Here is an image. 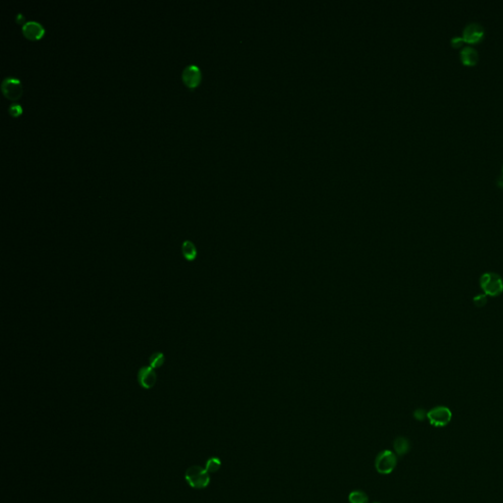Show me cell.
Masks as SVG:
<instances>
[{
    "mask_svg": "<svg viewBox=\"0 0 503 503\" xmlns=\"http://www.w3.org/2000/svg\"><path fill=\"white\" fill-rule=\"evenodd\" d=\"M185 480L187 484L193 488L203 489L209 485L210 477L206 469L195 465L186 470Z\"/></svg>",
    "mask_w": 503,
    "mask_h": 503,
    "instance_id": "6da1fadb",
    "label": "cell"
},
{
    "mask_svg": "<svg viewBox=\"0 0 503 503\" xmlns=\"http://www.w3.org/2000/svg\"><path fill=\"white\" fill-rule=\"evenodd\" d=\"M480 285L486 296L497 297L503 292V279L494 272L484 273L480 279Z\"/></svg>",
    "mask_w": 503,
    "mask_h": 503,
    "instance_id": "7a4b0ae2",
    "label": "cell"
},
{
    "mask_svg": "<svg viewBox=\"0 0 503 503\" xmlns=\"http://www.w3.org/2000/svg\"><path fill=\"white\" fill-rule=\"evenodd\" d=\"M427 418L432 426L443 428L451 422L452 413L450 409L445 406H436L428 412Z\"/></svg>",
    "mask_w": 503,
    "mask_h": 503,
    "instance_id": "3957f363",
    "label": "cell"
},
{
    "mask_svg": "<svg viewBox=\"0 0 503 503\" xmlns=\"http://www.w3.org/2000/svg\"><path fill=\"white\" fill-rule=\"evenodd\" d=\"M397 465L396 454L390 450L381 452L376 459V469L382 475H388L393 472Z\"/></svg>",
    "mask_w": 503,
    "mask_h": 503,
    "instance_id": "277c9868",
    "label": "cell"
},
{
    "mask_svg": "<svg viewBox=\"0 0 503 503\" xmlns=\"http://www.w3.org/2000/svg\"><path fill=\"white\" fill-rule=\"evenodd\" d=\"M1 90L8 100L17 101L23 94V86L17 78L7 77L1 83Z\"/></svg>",
    "mask_w": 503,
    "mask_h": 503,
    "instance_id": "5b68a950",
    "label": "cell"
},
{
    "mask_svg": "<svg viewBox=\"0 0 503 503\" xmlns=\"http://www.w3.org/2000/svg\"><path fill=\"white\" fill-rule=\"evenodd\" d=\"M462 36L465 40V42L470 44H476L481 42L484 37H485V29L484 27L477 22H472L468 23L464 29Z\"/></svg>",
    "mask_w": 503,
    "mask_h": 503,
    "instance_id": "8992f818",
    "label": "cell"
},
{
    "mask_svg": "<svg viewBox=\"0 0 503 503\" xmlns=\"http://www.w3.org/2000/svg\"><path fill=\"white\" fill-rule=\"evenodd\" d=\"M202 79V74L200 68L197 65H188L182 72V80L185 85L190 88L197 87Z\"/></svg>",
    "mask_w": 503,
    "mask_h": 503,
    "instance_id": "52a82bcc",
    "label": "cell"
},
{
    "mask_svg": "<svg viewBox=\"0 0 503 503\" xmlns=\"http://www.w3.org/2000/svg\"><path fill=\"white\" fill-rule=\"evenodd\" d=\"M157 376L152 367H143L138 372V382L145 389H152L156 385Z\"/></svg>",
    "mask_w": 503,
    "mask_h": 503,
    "instance_id": "ba28073f",
    "label": "cell"
},
{
    "mask_svg": "<svg viewBox=\"0 0 503 503\" xmlns=\"http://www.w3.org/2000/svg\"><path fill=\"white\" fill-rule=\"evenodd\" d=\"M22 33L28 39L36 40V39H39L43 35L44 29L39 23H37L35 21H30V22H27L23 25Z\"/></svg>",
    "mask_w": 503,
    "mask_h": 503,
    "instance_id": "9c48e42d",
    "label": "cell"
},
{
    "mask_svg": "<svg viewBox=\"0 0 503 503\" xmlns=\"http://www.w3.org/2000/svg\"><path fill=\"white\" fill-rule=\"evenodd\" d=\"M461 62L466 66H474L479 61V53L471 45L464 47L460 52Z\"/></svg>",
    "mask_w": 503,
    "mask_h": 503,
    "instance_id": "30bf717a",
    "label": "cell"
},
{
    "mask_svg": "<svg viewBox=\"0 0 503 503\" xmlns=\"http://www.w3.org/2000/svg\"><path fill=\"white\" fill-rule=\"evenodd\" d=\"M393 447H394V450L398 456H404L410 451L411 445H410V441L408 438H406L404 436H399L394 440Z\"/></svg>",
    "mask_w": 503,
    "mask_h": 503,
    "instance_id": "8fae6325",
    "label": "cell"
},
{
    "mask_svg": "<svg viewBox=\"0 0 503 503\" xmlns=\"http://www.w3.org/2000/svg\"><path fill=\"white\" fill-rule=\"evenodd\" d=\"M181 251H182L183 257L188 261L195 260L198 256V250H197L195 244L189 240H186L183 242L182 246H181Z\"/></svg>",
    "mask_w": 503,
    "mask_h": 503,
    "instance_id": "7c38bea8",
    "label": "cell"
},
{
    "mask_svg": "<svg viewBox=\"0 0 503 503\" xmlns=\"http://www.w3.org/2000/svg\"><path fill=\"white\" fill-rule=\"evenodd\" d=\"M350 503H369V497L362 490H354L349 494Z\"/></svg>",
    "mask_w": 503,
    "mask_h": 503,
    "instance_id": "4fadbf2b",
    "label": "cell"
},
{
    "mask_svg": "<svg viewBox=\"0 0 503 503\" xmlns=\"http://www.w3.org/2000/svg\"><path fill=\"white\" fill-rule=\"evenodd\" d=\"M149 362H150V367H152L154 370L158 369L164 364L165 356L161 352H156L149 358Z\"/></svg>",
    "mask_w": 503,
    "mask_h": 503,
    "instance_id": "5bb4252c",
    "label": "cell"
},
{
    "mask_svg": "<svg viewBox=\"0 0 503 503\" xmlns=\"http://www.w3.org/2000/svg\"><path fill=\"white\" fill-rule=\"evenodd\" d=\"M220 466H221L220 460L216 457H211L207 461L206 470L208 471V473H215L219 470Z\"/></svg>",
    "mask_w": 503,
    "mask_h": 503,
    "instance_id": "9a60e30c",
    "label": "cell"
},
{
    "mask_svg": "<svg viewBox=\"0 0 503 503\" xmlns=\"http://www.w3.org/2000/svg\"><path fill=\"white\" fill-rule=\"evenodd\" d=\"M473 302H474V305L478 308H482L484 306H486V303H487V296L486 294H478L477 296H475L473 298Z\"/></svg>",
    "mask_w": 503,
    "mask_h": 503,
    "instance_id": "2e32d148",
    "label": "cell"
},
{
    "mask_svg": "<svg viewBox=\"0 0 503 503\" xmlns=\"http://www.w3.org/2000/svg\"><path fill=\"white\" fill-rule=\"evenodd\" d=\"M8 111L9 113L13 116V117H18L19 115L22 114V107L19 105V104H11L9 107H8Z\"/></svg>",
    "mask_w": 503,
    "mask_h": 503,
    "instance_id": "e0dca14e",
    "label": "cell"
},
{
    "mask_svg": "<svg viewBox=\"0 0 503 503\" xmlns=\"http://www.w3.org/2000/svg\"><path fill=\"white\" fill-rule=\"evenodd\" d=\"M450 43H451V45L454 49H457V48L463 47L464 43H465V40H464V38H463L462 35L461 36L460 35H455V36L452 37Z\"/></svg>",
    "mask_w": 503,
    "mask_h": 503,
    "instance_id": "ac0fdd59",
    "label": "cell"
},
{
    "mask_svg": "<svg viewBox=\"0 0 503 503\" xmlns=\"http://www.w3.org/2000/svg\"><path fill=\"white\" fill-rule=\"evenodd\" d=\"M428 416V412H426L424 409H417L414 412V418L418 421H424Z\"/></svg>",
    "mask_w": 503,
    "mask_h": 503,
    "instance_id": "d6986e66",
    "label": "cell"
},
{
    "mask_svg": "<svg viewBox=\"0 0 503 503\" xmlns=\"http://www.w3.org/2000/svg\"><path fill=\"white\" fill-rule=\"evenodd\" d=\"M24 20H25V19H24V16H22L21 14H18L17 16H16V21H17L18 23H20V24H21Z\"/></svg>",
    "mask_w": 503,
    "mask_h": 503,
    "instance_id": "ffe728a7",
    "label": "cell"
},
{
    "mask_svg": "<svg viewBox=\"0 0 503 503\" xmlns=\"http://www.w3.org/2000/svg\"><path fill=\"white\" fill-rule=\"evenodd\" d=\"M497 184H498V186H499V187H500V188H501L503 190V177L502 178H499V179H498Z\"/></svg>",
    "mask_w": 503,
    "mask_h": 503,
    "instance_id": "44dd1931",
    "label": "cell"
},
{
    "mask_svg": "<svg viewBox=\"0 0 503 503\" xmlns=\"http://www.w3.org/2000/svg\"><path fill=\"white\" fill-rule=\"evenodd\" d=\"M502 174H503V165H502Z\"/></svg>",
    "mask_w": 503,
    "mask_h": 503,
    "instance_id": "7402d4cb",
    "label": "cell"
},
{
    "mask_svg": "<svg viewBox=\"0 0 503 503\" xmlns=\"http://www.w3.org/2000/svg\"><path fill=\"white\" fill-rule=\"evenodd\" d=\"M376 503H379V502H376Z\"/></svg>",
    "mask_w": 503,
    "mask_h": 503,
    "instance_id": "603a6c76",
    "label": "cell"
}]
</instances>
